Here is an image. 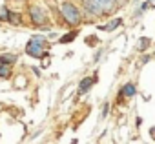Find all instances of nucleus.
Here are the masks:
<instances>
[{"label":"nucleus","instance_id":"1","mask_svg":"<svg viewBox=\"0 0 155 144\" xmlns=\"http://www.w3.org/2000/svg\"><path fill=\"white\" fill-rule=\"evenodd\" d=\"M26 53L31 55V57H35V58L44 57L46 55V38L44 37H38V35L33 37L28 42V46H26Z\"/></svg>","mask_w":155,"mask_h":144},{"label":"nucleus","instance_id":"2","mask_svg":"<svg viewBox=\"0 0 155 144\" xmlns=\"http://www.w3.org/2000/svg\"><path fill=\"white\" fill-rule=\"evenodd\" d=\"M62 15H64V18L71 24V26H77L81 22V13L77 11V8L73 6V4H62Z\"/></svg>","mask_w":155,"mask_h":144},{"label":"nucleus","instance_id":"3","mask_svg":"<svg viewBox=\"0 0 155 144\" xmlns=\"http://www.w3.org/2000/svg\"><path fill=\"white\" fill-rule=\"evenodd\" d=\"M29 13H31V20H33L35 24L44 26V24L48 22V17H46V13L42 11V8H38V6H31V8H29Z\"/></svg>","mask_w":155,"mask_h":144},{"label":"nucleus","instance_id":"4","mask_svg":"<svg viewBox=\"0 0 155 144\" xmlns=\"http://www.w3.org/2000/svg\"><path fill=\"white\" fill-rule=\"evenodd\" d=\"M84 9H86L90 15H93V17L104 15L102 8H101V4H99V0H84Z\"/></svg>","mask_w":155,"mask_h":144},{"label":"nucleus","instance_id":"5","mask_svg":"<svg viewBox=\"0 0 155 144\" xmlns=\"http://www.w3.org/2000/svg\"><path fill=\"white\" fill-rule=\"evenodd\" d=\"M99 4H101V8H102L104 13H113L119 8L117 0H99Z\"/></svg>","mask_w":155,"mask_h":144},{"label":"nucleus","instance_id":"6","mask_svg":"<svg viewBox=\"0 0 155 144\" xmlns=\"http://www.w3.org/2000/svg\"><path fill=\"white\" fill-rule=\"evenodd\" d=\"M93 82H97V75H95V77H90V79H84V80L81 82V86H79V93H81V95L86 93V91L93 86Z\"/></svg>","mask_w":155,"mask_h":144},{"label":"nucleus","instance_id":"7","mask_svg":"<svg viewBox=\"0 0 155 144\" xmlns=\"http://www.w3.org/2000/svg\"><path fill=\"white\" fill-rule=\"evenodd\" d=\"M9 75H11V66L0 62V79H9Z\"/></svg>","mask_w":155,"mask_h":144},{"label":"nucleus","instance_id":"8","mask_svg":"<svg viewBox=\"0 0 155 144\" xmlns=\"http://www.w3.org/2000/svg\"><path fill=\"white\" fill-rule=\"evenodd\" d=\"M0 62H2V64H15L17 62V57L15 55H9V53H6V55H2V57H0Z\"/></svg>","mask_w":155,"mask_h":144},{"label":"nucleus","instance_id":"9","mask_svg":"<svg viewBox=\"0 0 155 144\" xmlns=\"http://www.w3.org/2000/svg\"><path fill=\"white\" fill-rule=\"evenodd\" d=\"M122 95H126V97H133V95H135V86H133V84H126V86L122 88Z\"/></svg>","mask_w":155,"mask_h":144},{"label":"nucleus","instance_id":"10","mask_svg":"<svg viewBox=\"0 0 155 144\" xmlns=\"http://www.w3.org/2000/svg\"><path fill=\"white\" fill-rule=\"evenodd\" d=\"M75 37H77V31H71V33H68L66 37H62V38H60V42H62V44H66V42H71Z\"/></svg>","mask_w":155,"mask_h":144},{"label":"nucleus","instance_id":"11","mask_svg":"<svg viewBox=\"0 0 155 144\" xmlns=\"http://www.w3.org/2000/svg\"><path fill=\"white\" fill-rule=\"evenodd\" d=\"M0 20H9V11L6 8H0Z\"/></svg>","mask_w":155,"mask_h":144},{"label":"nucleus","instance_id":"12","mask_svg":"<svg viewBox=\"0 0 155 144\" xmlns=\"http://www.w3.org/2000/svg\"><path fill=\"white\" fill-rule=\"evenodd\" d=\"M120 22H122V20H120V18H117L115 22H111V24H108V26H106L104 29H108V31H111V29H115L117 26H120Z\"/></svg>","mask_w":155,"mask_h":144},{"label":"nucleus","instance_id":"13","mask_svg":"<svg viewBox=\"0 0 155 144\" xmlns=\"http://www.w3.org/2000/svg\"><path fill=\"white\" fill-rule=\"evenodd\" d=\"M18 18H20L18 15H15V13H9V20H8V22H13V24H18V22H20Z\"/></svg>","mask_w":155,"mask_h":144},{"label":"nucleus","instance_id":"14","mask_svg":"<svg viewBox=\"0 0 155 144\" xmlns=\"http://www.w3.org/2000/svg\"><path fill=\"white\" fill-rule=\"evenodd\" d=\"M148 44H150V40H148V38H142V40H140V42H139V49H140V51H142V49H144V47H146V46H148Z\"/></svg>","mask_w":155,"mask_h":144},{"label":"nucleus","instance_id":"15","mask_svg":"<svg viewBox=\"0 0 155 144\" xmlns=\"http://www.w3.org/2000/svg\"><path fill=\"white\" fill-rule=\"evenodd\" d=\"M126 2H128V0H117V4H119V6H126Z\"/></svg>","mask_w":155,"mask_h":144},{"label":"nucleus","instance_id":"16","mask_svg":"<svg viewBox=\"0 0 155 144\" xmlns=\"http://www.w3.org/2000/svg\"><path fill=\"white\" fill-rule=\"evenodd\" d=\"M150 133H151V135H153V139H155V128H151V129H150Z\"/></svg>","mask_w":155,"mask_h":144}]
</instances>
